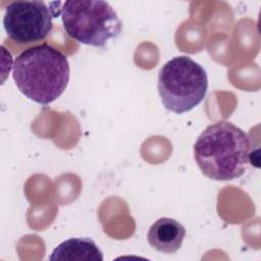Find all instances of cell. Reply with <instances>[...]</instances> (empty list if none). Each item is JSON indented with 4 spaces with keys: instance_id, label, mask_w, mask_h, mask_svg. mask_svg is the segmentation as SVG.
Masks as SVG:
<instances>
[{
    "instance_id": "1",
    "label": "cell",
    "mask_w": 261,
    "mask_h": 261,
    "mask_svg": "<svg viewBox=\"0 0 261 261\" xmlns=\"http://www.w3.org/2000/svg\"><path fill=\"white\" fill-rule=\"evenodd\" d=\"M194 157L202 173L214 180L242 176L250 160V140L228 121L208 125L194 145Z\"/></svg>"
},
{
    "instance_id": "2",
    "label": "cell",
    "mask_w": 261,
    "mask_h": 261,
    "mask_svg": "<svg viewBox=\"0 0 261 261\" xmlns=\"http://www.w3.org/2000/svg\"><path fill=\"white\" fill-rule=\"evenodd\" d=\"M12 76L27 98L48 105L65 91L69 82V63L66 55L45 43L22 51L15 58Z\"/></svg>"
},
{
    "instance_id": "3",
    "label": "cell",
    "mask_w": 261,
    "mask_h": 261,
    "mask_svg": "<svg viewBox=\"0 0 261 261\" xmlns=\"http://www.w3.org/2000/svg\"><path fill=\"white\" fill-rule=\"evenodd\" d=\"M157 88L163 106L181 114L203 101L208 89V76L203 66L192 58L175 56L161 67Z\"/></svg>"
},
{
    "instance_id": "4",
    "label": "cell",
    "mask_w": 261,
    "mask_h": 261,
    "mask_svg": "<svg viewBox=\"0 0 261 261\" xmlns=\"http://www.w3.org/2000/svg\"><path fill=\"white\" fill-rule=\"evenodd\" d=\"M60 15L63 28L70 38L93 47H105L122 29L115 10L102 0L65 1Z\"/></svg>"
},
{
    "instance_id": "5",
    "label": "cell",
    "mask_w": 261,
    "mask_h": 261,
    "mask_svg": "<svg viewBox=\"0 0 261 261\" xmlns=\"http://www.w3.org/2000/svg\"><path fill=\"white\" fill-rule=\"evenodd\" d=\"M61 8H52L44 1H14L4 12L3 27L7 36L18 44L45 39L53 28V18Z\"/></svg>"
},
{
    "instance_id": "6",
    "label": "cell",
    "mask_w": 261,
    "mask_h": 261,
    "mask_svg": "<svg viewBox=\"0 0 261 261\" xmlns=\"http://www.w3.org/2000/svg\"><path fill=\"white\" fill-rule=\"evenodd\" d=\"M147 237L153 249L161 253L173 254L181 247L186 228L175 219L162 217L150 226Z\"/></svg>"
},
{
    "instance_id": "7",
    "label": "cell",
    "mask_w": 261,
    "mask_h": 261,
    "mask_svg": "<svg viewBox=\"0 0 261 261\" xmlns=\"http://www.w3.org/2000/svg\"><path fill=\"white\" fill-rule=\"evenodd\" d=\"M49 260L102 261L103 254L90 238H72L58 245L49 256Z\"/></svg>"
}]
</instances>
